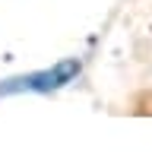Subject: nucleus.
Listing matches in <instances>:
<instances>
[{
	"label": "nucleus",
	"mask_w": 152,
	"mask_h": 152,
	"mask_svg": "<svg viewBox=\"0 0 152 152\" xmlns=\"http://www.w3.org/2000/svg\"><path fill=\"white\" fill-rule=\"evenodd\" d=\"M79 76V60L76 57H64L57 60L51 70H35V73L16 76V79H7L0 83V95H13V92H54L60 86L73 83Z\"/></svg>",
	"instance_id": "obj_1"
}]
</instances>
